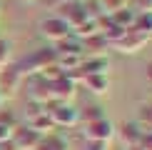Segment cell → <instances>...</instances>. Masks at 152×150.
<instances>
[{"mask_svg":"<svg viewBox=\"0 0 152 150\" xmlns=\"http://www.w3.org/2000/svg\"><path fill=\"white\" fill-rule=\"evenodd\" d=\"M147 40H150V33H142V30H137V28H127L115 43H112V48H117L120 53H137V50L145 48Z\"/></svg>","mask_w":152,"mask_h":150,"instance_id":"obj_3","label":"cell"},{"mask_svg":"<svg viewBox=\"0 0 152 150\" xmlns=\"http://www.w3.org/2000/svg\"><path fill=\"white\" fill-rule=\"evenodd\" d=\"M8 58H10V43L0 38V70L8 68Z\"/></svg>","mask_w":152,"mask_h":150,"instance_id":"obj_12","label":"cell"},{"mask_svg":"<svg viewBox=\"0 0 152 150\" xmlns=\"http://www.w3.org/2000/svg\"><path fill=\"white\" fill-rule=\"evenodd\" d=\"M20 83H23V75L18 73L15 65L0 70V93H3V95H12V93L20 88Z\"/></svg>","mask_w":152,"mask_h":150,"instance_id":"obj_7","label":"cell"},{"mask_svg":"<svg viewBox=\"0 0 152 150\" xmlns=\"http://www.w3.org/2000/svg\"><path fill=\"white\" fill-rule=\"evenodd\" d=\"M142 135H145V130H142V125L140 123H125L122 125V143L125 145H135V143H142Z\"/></svg>","mask_w":152,"mask_h":150,"instance_id":"obj_9","label":"cell"},{"mask_svg":"<svg viewBox=\"0 0 152 150\" xmlns=\"http://www.w3.org/2000/svg\"><path fill=\"white\" fill-rule=\"evenodd\" d=\"M40 33L45 35L48 40L60 43V40H65V38L72 35V28H70L65 20H62L60 15H50V18H45V20L40 23Z\"/></svg>","mask_w":152,"mask_h":150,"instance_id":"obj_4","label":"cell"},{"mask_svg":"<svg viewBox=\"0 0 152 150\" xmlns=\"http://www.w3.org/2000/svg\"><path fill=\"white\" fill-rule=\"evenodd\" d=\"M45 112L50 115L55 128H62V125H75L80 123V110H75L70 103H60V100H50L45 105Z\"/></svg>","mask_w":152,"mask_h":150,"instance_id":"obj_2","label":"cell"},{"mask_svg":"<svg viewBox=\"0 0 152 150\" xmlns=\"http://www.w3.org/2000/svg\"><path fill=\"white\" fill-rule=\"evenodd\" d=\"M97 118H102V108H97V105H90V108H85V110L80 112V120H82V123L97 120Z\"/></svg>","mask_w":152,"mask_h":150,"instance_id":"obj_11","label":"cell"},{"mask_svg":"<svg viewBox=\"0 0 152 150\" xmlns=\"http://www.w3.org/2000/svg\"><path fill=\"white\" fill-rule=\"evenodd\" d=\"M125 148H127V150H147L142 143H135V145H125Z\"/></svg>","mask_w":152,"mask_h":150,"instance_id":"obj_14","label":"cell"},{"mask_svg":"<svg viewBox=\"0 0 152 150\" xmlns=\"http://www.w3.org/2000/svg\"><path fill=\"white\" fill-rule=\"evenodd\" d=\"M55 60H58V53H55L53 48H40V50H35L30 58H25L20 65H15V68H18V73H20L23 78L25 75H40L48 65H53Z\"/></svg>","mask_w":152,"mask_h":150,"instance_id":"obj_1","label":"cell"},{"mask_svg":"<svg viewBox=\"0 0 152 150\" xmlns=\"http://www.w3.org/2000/svg\"><path fill=\"white\" fill-rule=\"evenodd\" d=\"M147 75H150V80H152V65H150V73H147Z\"/></svg>","mask_w":152,"mask_h":150,"instance_id":"obj_15","label":"cell"},{"mask_svg":"<svg viewBox=\"0 0 152 150\" xmlns=\"http://www.w3.org/2000/svg\"><path fill=\"white\" fill-rule=\"evenodd\" d=\"M115 125L112 120H107V118H97V120H90L85 123V138L87 140H100V143H110L112 138H115Z\"/></svg>","mask_w":152,"mask_h":150,"instance_id":"obj_5","label":"cell"},{"mask_svg":"<svg viewBox=\"0 0 152 150\" xmlns=\"http://www.w3.org/2000/svg\"><path fill=\"white\" fill-rule=\"evenodd\" d=\"M82 80H85V85L90 88L95 95H107L110 93V78H107V73L105 75H85Z\"/></svg>","mask_w":152,"mask_h":150,"instance_id":"obj_8","label":"cell"},{"mask_svg":"<svg viewBox=\"0 0 152 150\" xmlns=\"http://www.w3.org/2000/svg\"><path fill=\"white\" fill-rule=\"evenodd\" d=\"M82 150H107V143H100V140H87Z\"/></svg>","mask_w":152,"mask_h":150,"instance_id":"obj_13","label":"cell"},{"mask_svg":"<svg viewBox=\"0 0 152 150\" xmlns=\"http://www.w3.org/2000/svg\"><path fill=\"white\" fill-rule=\"evenodd\" d=\"M35 150H67V140H62L60 135L50 133L48 138H40V143L35 145Z\"/></svg>","mask_w":152,"mask_h":150,"instance_id":"obj_10","label":"cell"},{"mask_svg":"<svg viewBox=\"0 0 152 150\" xmlns=\"http://www.w3.org/2000/svg\"><path fill=\"white\" fill-rule=\"evenodd\" d=\"M75 88H77V83H75V80H70L65 73H62L60 78L50 80V95H53V100L70 103V100L75 98Z\"/></svg>","mask_w":152,"mask_h":150,"instance_id":"obj_6","label":"cell"}]
</instances>
